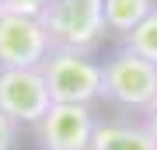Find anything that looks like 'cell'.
Wrapping results in <instances>:
<instances>
[{
	"label": "cell",
	"instance_id": "cell-11",
	"mask_svg": "<svg viewBox=\"0 0 157 150\" xmlns=\"http://www.w3.org/2000/svg\"><path fill=\"white\" fill-rule=\"evenodd\" d=\"M17 122H11V119L0 112V150H14L17 147Z\"/></svg>",
	"mask_w": 157,
	"mask_h": 150
},
{
	"label": "cell",
	"instance_id": "cell-9",
	"mask_svg": "<svg viewBox=\"0 0 157 150\" xmlns=\"http://www.w3.org/2000/svg\"><path fill=\"white\" fill-rule=\"evenodd\" d=\"M122 49L143 56V60H150V63H157V7L133 28V32L122 35Z\"/></svg>",
	"mask_w": 157,
	"mask_h": 150
},
{
	"label": "cell",
	"instance_id": "cell-12",
	"mask_svg": "<svg viewBox=\"0 0 157 150\" xmlns=\"http://www.w3.org/2000/svg\"><path fill=\"white\" fill-rule=\"evenodd\" d=\"M143 126H147V133H150V136H154V143H157V101L143 112Z\"/></svg>",
	"mask_w": 157,
	"mask_h": 150
},
{
	"label": "cell",
	"instance_id": "cell-8",
	"mask_svg": "<svg viewBox=\"0 0 157 150\" xmlns=\"http://www.w3.org/2000/svg\"><path fill=\"white\" fill-rule=\"evenodd\" d=\"M157 7V0H101V11H105V32H115L122 39L126 32H133Z\"/></svg>",
	"mask_w": 157,
	"mask_h": 150
},
{
	"label": "cell",
	"instance_id": "cell-6",
	"mask_svg": "<svg viewBox=\"0 0 157 150\" xmlns=\"http://www.w3.org/2000/svg\"><path fill=\"white\" fill-rule=\"evenodd\" d=\"M98 115L91 105H52L35 126L42 150H91Z\"/></svg>",
	"mask_w": 157,
	"mask_h": 150
},
{
	"label": "cell",
	"instance_id": "cell-2",
	"mask_svg": "<svg viewBox=\"0 0 157 150\" xmlns=\"http://www.w3.org/2000/svg\"><path fill=\"white\" fill-rule=\"evenodd\" d=\"M101 98L119 112H147L157 101V63L119 45L101 63Z\"/></svg>",
	"mask_w": 157,
	"mask_h": 150
},
{
	"label": "cell",
	"instance_id": "cell-5",
	"mask_svg": "<svg viewBox=\"0 0 157 150\" xmlns=\"http://www.w3.org/2000/svg\"><path fill=\"white\" fill-rule=\"evenodd\" d=\"M52 49L39 17L0 14V70H35Z\"/></svg>",
	"mask_w": 157,
	"mask_h": 150
},
{
	"label": "cell",
	"instance_id": "cell-10",
	"mask_svg": "<svg viewBox=\"0 0 157 150\" xmlns=\"http://www.w3.org/2000/svg\"><path fill=\"white\" fill-rule=\"evenodd\" d=\"M49 0H0V14H17V17H42Z\"/></svg>",
	"mask_w": 157,
	"mask_h": 150
},
{
	"label": "cell",
	"instance_id": "cell-3",
	"mask_svg": "<svg viewBox=\"0 0 157 150\" xmlns=\"http://www.w3.org/2000/svg\"><path fill=\"white\" fill-rule=\"evenodd\" d=\"M39 21L56 49L94 52L101 35H105L101 0H49Z\"/></svg>",
	"mask_w": 157,
	"mask_h": 150
},
{
	"label": "cell",
	"instance_id": "cell-7",
	"mask_svg": "<svg viewBox=\"0 0 157 150\" xmlns=\"http://www.w3.org/2000/svg\"><path fill=\"white\" fill-rule=\"evenodd\" d=\"M91 150H157V143L143 122H133V119H105L101 122L98 119Z\"/></svg>",
	"mask_w": 157,
	"mask_h": 150
},
{
	"label": "cell",
	"instance_id": "cell-4",
	"mask_svg": "<svg viewBox=\"0 0 157 150\" xmlns=\"http://www.w3.org/2000/svg\"><path fill=\"white\" fill-rule=\"evenodd\" d=\"M52 108L42 70H0V112L17 126H39Z\"/></svg>",
	"mask_w": 157,
	"mask_h": 150
},
{
	"label": "cell",
	"instance_id": "cell-1",
	"mask_svg": "<svg viewBox=\"0 0 157 150\" xmlns=\"http://www.w3.org/2000/svg\"><path fill=\"white\" fill-rule=\"evenodd\" d=\"M39 70L52 105H94L101 98V60H94V52L52 45Z\"/></svg>",
	"mask_w": 157,
	"mask_h": 150
}]
</instances>
